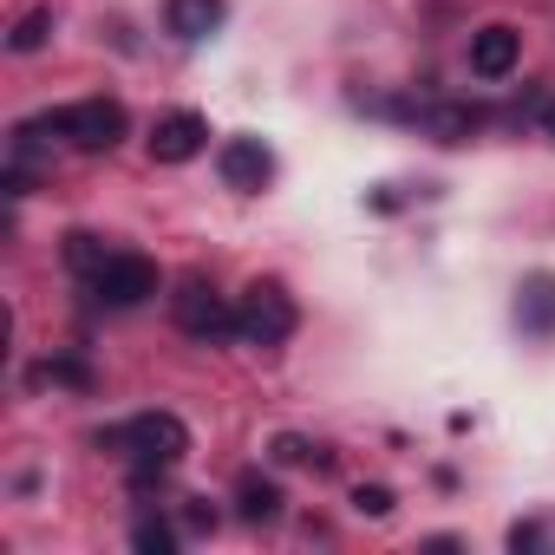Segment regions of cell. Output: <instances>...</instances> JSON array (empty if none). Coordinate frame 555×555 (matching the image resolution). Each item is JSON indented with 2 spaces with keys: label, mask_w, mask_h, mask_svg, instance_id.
I'll return each instance as SVG.
<instances>
[{
  "label": "cell",
  "mask_w": 555,
  "mask_h": 555,
  "mask_svg": "<svg viewBox=\"0 0 555 555\" xmlns=\"http://www.w3.org/2000/svg\"><path fill=\"white\" fill-rule=\"evenodd\" d=\"M295 301H288V288L282 282H255L248 295H242V308H235V334L248 340V347H282L288 334H295Z\"/></svg>",
  "instance_id": "1"
},
{
  "label": "cell",
  "mask_w": 555,
  "mask_h": 555,
  "mask_svg": "<svg viewBox=\"0 0 555 555\" xmlns=\"http://www.w3.org/2000/svg\"><path fill=\"white\" fill-rule=\"evenodd\" d=\"M99 444H125V451H138L144 464H177V457L190 451V425H183L177 412H138L131 425L105 431Z\"/></svg>",
  "instance_id": "2"
},
{
  "label": "cell",
  "mask_w": 555,
  "mask_h": 555,
  "mask_svg": "<svg viewBox=\"0 0 555 555\" xmlns=\"http://www.w3.org/2000/svg\"><path fill=\"white\" fill-rule=\"evenodd\" d=\"M47 125H53L73 151H112V144L125 138V105H118V99H86V105L53 112Z\"/></svg>",
  "instance_id": "3"
},
{
  "label": "cell",
  "mask_w": 555,
  "mask_h": 555,
  "mask_svg": "<svg viewBox=\"0 0 555 555\" xmlns=\"http://www.w3.org/2000/svg\"><path fill=\"white\" fill-rule=\"evenodd\" d=\"M151 295H157V261H144V255H112L92 274V301L99 308H138Z\"/></svg>",
  "instance_id": "4"
},
{
  "label": "cell",
  "mask_w": 555,
  "mask_h": 555,
  "mask_svg": "<svg viewBox=\"0 0 555 555\" xmlns=\"http://www.w3.org/2000/svg\"><path fill=\"white\" fill-rule=\"evenodd\" d=\"M177 327H183L190 340H222V334H235V308H229L216 288L183 282V295H177Z\"/></svg>",
  "instance_id": "5"
},
{
  "label": "cell",
  "mask_w": 555,
  "mask_h": 555,
  "mask_svg": "<svg viewBox=\"0 0 555 555\" xmlns=\"http://www.w3.org/2000/svg\"><path fill=\"white\" fill-rule=\"evenodd\" d=\"M203 144H209V125H203L196 112H170V118H157V131H151V157H157V164H190Z\"/></svg>",
  "instance_id": "6"
},
{
  "label": "cell",
  "mask_w": 555,
  "mask_h": 555,
  "mask_svg": "<svg viewBox=\"0 0 555 555\" xmlns=\"http://www.w3.org/2000/svg\"><path fill=\"white\" fill-rule=\"evenodd\" d=\"M516 60H522V34H516V27L496 21V27L470 34V73H477V79H503Z\"/></svg>",
  "instance_id": "7"
},
{
  "label": "cell",
  "mask_w": 555,
  "mask_h": 555,
  "mask_svg": "<svg viewBox=\"0 0 555 555\" xmlns=\"http://www.w3.org/2000/svg\"><path fill=\"white\" fill-rule=\"evenodd\" d=\"M268 177H274V157H268L261 138H229L222 144V183L229 190H261Z\"/></svg>",
  "instance_id": "8"
},
{
  "label": "cell",
  "mask_w": 555,
  "mask_h": 555,
  "mask_svg": "<svg viewBox=\"0 0 555 555\" xmlns=\"http://www.w3.org/2000/svg\"><path fill=\"white\" fill-rule=\"evenodd\" d=\"M516 321H522V334H555V274H529L522 282V295H516Z\"/></svg>",
  "instance_id": "9"
},
{
  "label": "cell",
  "mask_w": 555,
  "mask_h": 555,
  "mask_svg": "<svg viewBox=\"0 0 555 555\" xmlns=\"http://www.w3.org/2000/svg\"><path fill=\"white\" fill-rule=\"evenodd\" d=\"M222 27V0H170V34L177 40H209Z\"/></svg>",
  "instance_id": "10"
},
{
  "label": "cell",
  "mask_w": 555,
  "mask_h": 555,
  "mask_svg": "<svg viewBox=\"0 0 555 555\" xmlns=\"http://www.w3.org/2000/svg\"><path fill=\"white\" fill-rule=\"evenodd\" d=\"M235 509L248 522H274V516H282V483H274V477H242L235 483Z\"/></svg>",
  "instance_id": "11"
},
{
  "label": "cell",
  "mask_w": 555,
  "mask_h": 555,
  "mask_svg": "<svg viewBox=\"0 0 555 555\" xmlns=\"http://www.w3.org/2000/svg\"><path fill=\"white\" fill-rule=\"evenodd\" d=\"M27 379H34V386H66V392H92V386H99V373H92L86 360H73V353H60V360H40Z\"/></svg>",
  "instance_id": "12"
},
{
  "label": "cell",
  "mask_w": 555,
  "mask_h": 555,
  "mask_svg": "<svg viewBox=\"0 0 555 555\" xmlns=\"http://www.w3.org/2000/svg\"><path fill=\"white\" fill-rule=\"evenodd\" d=\"M418 118H425V131H431L438 144H464V138H470V131L483 125V118H477L470 105H431V112H418Z\"/></svg>",
  "instance_id": "13"
},
{
  "label": "cell",
  "mask_w": 555,
  "mask_h": 555,
  "mask_svg": "<svg viewBox=\"0 0 555 555\" xmlns=\"http://www.w3.org/2000/svg\"><path fill=\"white\" fill-rule=\"evenodd\" d=\"M66 261H73L79 274H99V268H105L112 255H105V242H99V235H86V229H73V235H66Z\"/></svg>",
  "instance_id": "14"
},
{
  "label": "cell",
  "mask_w": 555,
  "mask_h": 555,
  "mask_svg": "<svg viewBox=\"0 0 555 555\" xmlns=\"http://www.w3.org/2000/svg\"><path fill=\"white\" fill-rule=\"evenodd\" d=\"M131 548H138V555H170V548H177V529H170L164 516H144V522L131 529Z\"/></svg>",
  "instance_id": "15"
},
{
  "label": "cell",
  "mask_w": 555,
  "mask_h": 555,
  "mask_svg": "<svg viewBox=\"0 0 555 555\" xmlns=\"http://www.w3.org/2000/svg\"><path fill=\"white\" fill-rule=\"evenodd\" d=\"M47 34H53V14H47V8H34V14L14 27V40H8V47H14V53H40V47H47Z\"/></svg>",
  "instance_id": "16"
},
{
  "label": "cell",
  "mask_w": 555,
  "mask_h": 555,
  "mask_svg": "<svg viewBox=\"0 0 555 555\" xmlns=\"http://www.w3.org/2000/svg\"><path fill=\"white\" fill-rule=\"evenodd\" d=\"M268 451H274V464H327V451H321V444H308V438H295V431H282Z\"/></svg>",
  "instance_id": "17"
},
{
  "label": "cell",
  "mask_w": 555,
  "mask_h": 555,
  "mask_svg": "<svg viewBox=\"0 0 555 555\" xmlns=\"http://www.w3.org/2000/svg\"><path fill=\"white\" fill-rule=\"evenodd\" d=\"M392 503H399V496H392L386 483H360V490H353V509H360V516H392Z\"/></svg>",
  "instance_id": "18"
},
{
  "label": "cell",
  "mask_w": 555,
  "mask_h": 555,
  "mask_svg": "<svg viewBox=\"0 0 555 555\" xmlns=\"http://www.w3.org/2000/svg\"><path fill=\"white\" fill-rule=\"evenodd\" d=\"M542 125H548V138H555V105H548V118H542Z\"/></svg>",
  "instance_id": "19"
}]
</instances>
